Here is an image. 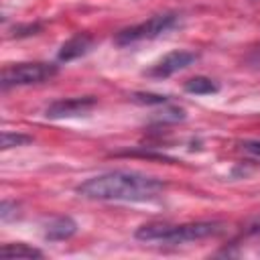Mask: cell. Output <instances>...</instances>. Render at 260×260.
<instances>
[{
	"instance_id": "1",
	"label": "cell",
	"mask_w": 260,
	"mask_h": 260,
	"mask_svg": "<svg viewBox=\"0 0 260 260\" xmlns=\"http://www.w3.org/2000/svg\"><path fill=\"white\" fill-rule=\"evenodd\" d=\"M165 189V181L136 171H110L85 179L75 191L98 201H146Z\"/></svg>"
},
{
	"instance_id": "2",
	"label": "cell",
	"mask_w": 260,
	"mask_h": 260,
	"mask_svg": "<svg viewBox=\"0 0 260 260\" xmlns=\"http://www.w3.org/2000/svg\"><path fill=\"white\" fill-rule=\"evenodd\" d=\"M223 232L221 221H191V223H165L152 221L140 225L134 236L144 242H169V244H183L193 240H203L209 236H217Z\"/></svg>"
},
{
	"instance_id": "3",
	"label": "cell",
	"mask_w": 260,
	"mask_h": 260,
	"mask_svg": "<svg viewBox=\"0 0 260 260\" xmlns=\"http://www.w3.org/2000/svg\"><path fill=\"white\" fill-rule=\"evenodd\" d=\"M179 16L175 12H160V14H154L150 16L148 20H142L138 24H132L128 28H122L120 32H116L114 37V43L120 45V47H126V45H132V43H138V41H150V39H156L160 35H165L167 30H171L175 24H177Z\"/></svg>"
},
{
	"instance_id": "4",
	"label": "cell",
	"mask_w": 260,
	"mask_h": 260,
	"mask_svg": "<svg viewBox=\"0 0 260 260\" xmlns=\"http://www.w3.org/2000/svg\"><path fill=\"white\" fill-rule=\"evenodd\" d=\"M57 73H59V67L55 63H43V61L16 63V65H8L2 69L0 85H2V89H10V87H18V85L43 83V81L55 77Z\"/></svg>"
},
{
	"instance_id": "5",
	"label": "cell",
	"mask_w": 260,
	"mask_h": 260,
	"mask_svg": "<svg viewBox=\"0 0 260 260\" xmlns=\"http://www.w3.org/2000/svg\"><path fill=\"white\" fill-rule=\"evenodd\" d=\"M195 59H197V53H193V51H185V49L171 51V53H167L162 59H158L156 63H152L144 73H146L148 77H156V79L169 77V75H173V73H177V71L187 69Z\"/></svg>"
},
{
	"instance_id": "6",
	"label": "cell",
	"mask_w": 260,
	"mask_h": 260,
	"mask_svg": "<svg viewBox=\"0 0 260 260\" xmlns=\"http://www.w3.org/2000/svg\"><path fill=\"white\" fill-rule=\"evenodd\" d=\"M98 104V100L93 95H83V98H65V100H57L53 104L47 106L45 116L51 120H63V118H73V116H81L87 114L93 106Z\"/></svg>"
},
{
	"instance_id": "7",
	"label": "cell",
	"mask_w": 260,
	"mask_h": 260,
	"mask_svg": "<svg viewBox=\"0 0 260 260\" xmlns=\"http://www.w3.org/2000/svg\"><path fill=\"white\" fill-rule=\"evenodd\" d=\"M93 37L91 35H87V32H77V35H73L71 39H67L63 45H61V49H59V53H57V59L61 61V63H69V61H73V59H79V57H83V55H87L89 51H91V47H93Z\"/></svg>"
},
{
	"instance_id": "8",
	"label": "cell",
	"mask_w": 260,
	"mask_h": 260,
	"mask_svg": "<svg viewBox=\"0 0 260 260\" xmlns=\"http://www.w3.org/2000/svg\"><path fill=\"white\" fill-rule=\"evenodd\" d=\"M75 232H77L75 219L69 215H59V217H53L45 225V240H51V242L67 240V238L75 236Z\"/></svg>"
},
{
	"instance_id": "9",
	"label": "cell",
	"mask_w": 260,
	"mask_h": 260,
	"mask_svg": "<svg viewBox=\"0 0 260 260\" xmlns=\"http://www.w3.org/2000/svg\"><path fill=\"white\" fill-rule=\"evenodd\" d=\"M2 260H30V258H43V252L28 246V244H4L0 248Z\"/></svg>"
},
{
	"instance_id": "10",
	"label": "cell",
	"mask_w": 260,
	"mask_h": 260,
	"mask_svg": "<svg viewBox=\"0 0 260 260\" xmlns=\"http://www.w3.org/2000/svg\"><path fill=\"white\" fill-rule=\"evenodd\" d=\"M183 89L187 93H193V95H209V93H217L219 91V85L211 77L195 75V77H191V79H187L183 83Z\"/></svg>"
},
{
	"instance_id": "11",
	"label": "cell",
	"mask_w": 260,
	"mask_h": 260,
	"mask_svg": "<svg viewBox=\"0 0 260 260\" xmlns=\"http://www.w3.org/2000/svg\"><path fill=\"white\" fill-rule=\"evenodd\" d=\"M28 142H32V136H28V134H22V132H10V130H4L2 132V150H8V148H14V146H24V144H28Z\"/></svg>"
},
{
	"instance_id": "12",
	"label": "cell",
	"mask_w": 260,
	"mask_h": 260,
	"mask_svg": "<svg viewBox=\"0 0 260 260\" xmlns=\"http://www.w3.org/2000/svg\"><path fill=\"white\" fill-rule=\"evenodd\" d=\"M132 102H136V104H144V106H160V104H167L169 98H167V95H158V93L138 91V93H132Z\"/></svg>"
},
{
	"instance_id": "13",
	"label": "cell",
	"mask_w": 260,
	"mask_h": 260,
	"mask_svg": "<svg viewBox=\"0 0 260 260\" xmlns=\"http://www.w3.org/2000/svg\"><path fill=\"white\" fill-rule=\"evenodd\" d=\"M37 30H41V24L16 26V28H14V37H30V35H37Z\"/></svg>"
},
{
	"instance_id": "14",
	"label": "cell",
	"mask_w": 260,
	"mask_h": 260,
	"mask_svg": "<svg viewBox=\"0 0 260 260\" xmlns=\"http://www.w3.org/2000/svg\"><path fill=\"white\" fill-rule=\"evenodd\" d=\"M242 148L246 152H252V154L260 156V140H246V142H242Z\"/></svg>"
},
{
	"instance_id": "15",
	"label": "cell",
	"mask_w": 260,
	"mask_h": 260,
	"mask_svg": "<svg viewBox=\"0 0 260 260\" xmlns=\"http://www.w3.org/2000/svg\"><path fill=\"white\" fill-rule=\"evenodd\" d=\"M246 232H248V234H260V215H258V217H254V219L248 223Z\"/></svg>"
}]
</instances>
